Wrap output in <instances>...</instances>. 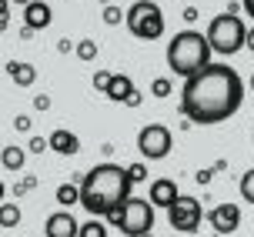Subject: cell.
<instances>
[{"label":"cell","instance_id":"obj_1","mask_svg":"<svg viewBox=\"0 0 254 237\" xmlns=\"http://www.w3.org/2000/svg\"><path fill=\"white\" fill-rule=\"evenodd\" d=\"M241 104L244 80L228 63H207L181 87V114L190 124H221L241 111Z\"/></svg>","mask_w":254,"mask_h":237},{"label":"cell","instance_id":"obj_2","mask_svg":"<svg viewBox=\"0 0 254 237\" xmlns=\"http://www.w3.org/2000/svg\"><path fill=\"white\" fill-rule=\"evenodd\" d=\"M130 190H134V184L127 177V167L97 164L80 180V207L87 214H94V217H111L114 211L124 207Z\"/></svg>","mask_w":254,"mask_h":237},{"label":"cell","instance_id":"obj_3","mask_svg":"<svg viewBox=\"0 0 254 237\" xmlns=\"http://www.w3.org/2000/svg\"><path fill=\"white\" fill-rule=\"evenodd\" d=\"M211 63V44L197 30H181L178 37L167 44V67L174 77H194Z\"/></svg>","mask_w":254,"mask_h":237},{"label":"cell","instance_id":"obj_4","mask_svg":"<svg viewBox=\"0 0 254 237\" xmlns=\"http://www.w3.org/2000/svg\"><path fill=\"white\" fill-rule=\"evenodd\" d=\"M207 44H211V54H221V57H231L244 47L248 40V27H244L241 13H217L211 27H207Z\"/></svg>","mask_w":254,"mask_h":237},{"label":"cell","instance_id":"obj_5","mask_svg":"<svg viewBox=\"0 0 254 237\" xmlns=\"http://www.w3.org/2000/svg\"><path fill=\"white\" fill-rule=\"evenodd\" d=\"M107 221H111V224H114L124 237H144L154 227V204L130 194V197L124 200V207L114 211Z\"/></svg>","mask_w":254,"mask_h":237},{"label":"cell","instance_id":"obj_6","mask_svg":"<svg viewBox=\"0 0 254 237\" xmlns=\"http://www.w3.org/2000/svg\"><path fill=\"white\" fill-rule=\"evenodd\" d=\"M127 30L137 40H157L164 34V10L154 3V0H137L124 10Z\"/></svg>","mask_w":254,"mask_h":237},{"label":"cell","instance_id":"obj_7","mask_svg":"<svg viewBox=\"0 0 254 237\" xmlns=\"http://www.w3.org/2000/svg\"><path fill=\"white\" fill-rule=\"evenodd\" d=\"M171 147H174V137H171V130H167L164 124L140 127L137 150H140V157H144V161H164L167 154H171Z\"/></svg>","mask_w":254,"mask_h":237},{"label":"cell","instance_id":"obj_8","mask_svg":"<svg viewBox=\"0 0 254 237\" xmlns=\"http://www.w3.org/2000/svg\"><path fill=\"white\" fill-rule=\"evenodd\" d=\"M201 217H204V207L197 197H184L181 194L171 207H167V221L171 227L178 231V234H194L197 227H201Z\"/></svg>","mask_w":254,"mask_h":237},{"label":"cell","instance_id":"obj_9","mask_svg":"<svg viewBox=\"0 0 254 237\" xmlns=\"http://www.w3.org/2000/svg\"><path fill=\"white\" fill-rule=\"evenodd\" d=\"M207 221H211V227H214V234L228 237L238 231V224H241V211H238V204H217L214 211L207 214Z\"/></svg>","mask_w":254,"mask_h":237},{"label":"cell","instance_id":"obj_10","mask_svg":"<svg viewBox=\"0 0 254 237\" xmlns=\"http://www.w3.org/2000/svg\"><path fill=\"white\" fill-rule=\"evenodd\" d=\"M77 231H80V224H77L74 214H67V211H57L44 221V234L47 237H77Z\"/></svg>","mask_w":254,"mask_h":237},{"label":"cell","instance_id":"obj_11","mask_svg":"<svg viewBox=\"0 0 254 237\" xmlns=\"http://www.w3.org/2000/svg\"><path fill=\"white\" fill-rule=\"evenodd\" d=\"M51 20H54V10L47 0H34V3L24 7V24L30 30H44V27H51Z\"/></svg>","mask_w":254,"mask_h":237},{"label":"cell","instance_id":"obj_12","mask_svg":"<svg viewBox=\"0 0 254 237\" xmlns=\"http://www.w3.org/2000/svg\"><path fill=\"white\" fill-rule=\"evenodd\" d=\"M178 197H181V190H178V184H174L171 177L154 180V184H151V194H147V200H151L154 207H171Z\"/></svg>","mask_w":254,"mask_h":237},{"label":"cell","instance_id":"obj_13","mask_svg":"<svg viewBox=\"0 0 254 237\" xmlns=\"http://www.w3.org/2000/svg\"><path fill=\"white\" fill-rule=\"evenodd\" d=\"M47 144H51L54 154H61V157H70V154H77L80 150V140H77V134H70V130H54L51 137H47Z\"/></svg>","mask_w":254,"mask_h":237},{"label":"cell","instance_id":"obj_14","mask_svg":"<svg viewBox=\"0 0 254 237\" xmlns=\"http://www.w3.org/2000/svg\"><path fill=\"white\" fill-rule=\"evenodd\" d=\"M7 74L17 87H34L37 84V67L34 63H24V60H10L7 63Z\"/></svg>","mask_w":254,"mask_h":237},{"label":"cell","instance_id":"obj_15","mask_svg":"<svg viewBox=\"0 0 254 237\" xmlns=\"http://www.w3.org/2000/svg\"><path fill=\"white\" fill-rule=\"evenodd\" d=\"M130 90H134V80H130L127 74H114V77H111V84H107V90H104V97L114 100V104H124Z\"/></svg>","mask_w":254,"mask_h":237},{"label":"cell","instance_id":"obj_16","mask_svg":"<svg viewBox=\"0 0 254 237\" xmlns=\"http://www.w3.org/2000/svg\"><path fill=\"white\" fill-rule=\"evenodd\" d=\"M0 164L7 167V171H13V174H20L27 164V150L24 147H3L0 150Z\"/></svg>","mask_w":254,"mask_h":237},{"label":"cell","instance_id":"obj_17","mask_svg":"<svg viewBox=\"0 0 254 237\" xmlns=\"http://www.w3.org/2000/svg\"><path fill=\"white\" fill-rule=\"evenodd\" d=\"M17 224H20V204L3 200L0 204V227H17Z\"/></svg>","mask_w":254,"mask_h":237},{"label":"cell","instance_id":"obj_18","mask_svg":"<svg viewBox=\"0 0 254 237\" xmlns=\"http://www.w3.org/2000/svg\"><path fill=\"white\" fill-rule=\"evenodd\" d=\"M54 197H57L61 207H74V204H80V187H74V184H61Z\"/></svg>","mask_w":254,"mask_h":237},{"label":"cell","instance_id":"obj_19","mask_svg":"<svg viewBox=\"0 0 254 237\" xmlns=\"http://www.w3.org/2000/svg\"><path fill=\"white\" fill-rule=\"evenodd\" d=\"M74 54H77V60H94L97 57V40H77Z\"/></svg>","mask_w":254,"mask_h":237},{"label":"cell","instance_id":"obj_20","mask_svg":"<svg viewBox=\"0 0 254 237\" xmlns=\"http://www.w3.org/2000/svg\"><path fill=\"white\" fill-rule=\"evenodd\" d=\"M171 90H174V80H171V77H154L151 80V94L154 97H171Z\"/></svg>","mask_w":254,"mask_h":237},{"label":"cell","instance_id":"obj_21","mask_svg":"<svg viewBox=\"0 0 254 237\" xmlns=\"http://www.w3.org/2000/svg\"><path fill=\"white\" fill-rule=\"evenodd\" d=\"M34 187H37V177H34V174H24V177H20V180H17V184H13V197L20 200V197H24V194H30V190H34Z\"/></svg>","mask_w":254,"mask_h":237},{"label":"cell","instance_id":"obj_22","mask_svg":"<svg viewBox=\"0 0 254 237\" xmlns=\"http://www.w3.org/2000/svg\"><path fill=\"white\" fill-rule=\"evenodd\" d=\"M77 237H107V227H104L101 221H87V224H80Z\"/></svg>","mask_w":254,"mask_h":237},{"label":"cell","instance_id":"obj_23","mask_svg":"<svg viewBox=\"0 0 254 237\" xmlns=\"http://www.w3.org/2000/svg\"><path fill=\"white\" fill-rule=\"evenodd\" d=\"M101 17H104V24H107V27L124 24V10H121V7H114V3H107V7L101 10Z\"/></svg>","mask_w":254,"mask_h":237},{"label":"cell","instance_id":"obj_24","mask_svg":"<svg viewBox=\"0 0 254 237\" xmlns=\"http://www.w3.org/2000/svg\"><path fill=\"white\" fill-rule=\"evenodd\" d=\"M241 197L248 200V204H254V167L241 174Z\"/></svg>","mask_w":254,"mask_h":237},{"label":"cell","instance_id":"obj_25","mask_svg":"<svg viewBox=\"0 0 254 237\" xmlns=\"http://www.w3.org/2000/svg\"><path fill=\"white\" fill-rule=\"evenodd\" d=\"M127 177H130V184H140V180H147V167H144V161L130 164V167H127Z\"/></svg>","mask_w":254,"mask_h":237},{"label":"cell","instance_id":"obj_26","mask_svg":"<svg viewBox=\"0 0 254 237\" xmlns=\"http://www.w3.org/2000/svg\"><path fill=\"white\" fill-rule=\"evenodd\" d=\"M111 77H114L111 70H97V74H94V90H101V94H104L107 84H111Z\"/></svg>","mask_w":254,"mask_h":237},{"label":"cell","instance_id":"obj_27","mask_svg":"<svg viewBox=\"0 0 254 237\" xmlns=\"http://www.w3.org/2000/svg\"><path fill=\"white\" fill-rule=\"evenodd\" d=\"M47 147H51V144H47V137H30V144H27V150H30V154H44Z\"/></svg>","mask_w":254,"mask_h":237},{"label":"cell","instance_id":"obj_28","mask_svg":"<svg viewBox=\"0 0 254 237\" xmlns=\"http://www.w3.org/2000/svg\"><path fill=\"white\" fill-rule=\"evenodd\" d=\"M13 127H17V130H20V134H27V130H30V127H34V120H30V117H27V114H17V117H13Z\"/></svg>","mask_w":254,"mask_h":237},{"label":"cell","instance_id":"obj_29","mask_svg":"<svg viewBox=\"0 0 254 237\" xmlns=\"http://www.w3.org/2000/svg\"><path fill=\"white\" fill-rule=\"evenodd\" d=\"M34 107H37V111H51V97H47V94H37V97H34Z\"/></svg>","mask_w":254,"mask_h":237},{"label":"cell","instance_id":"obj_30","mask_svg":"<svg viewBox=\"0 0 254 237\" xmlns=\"http://www.w3.org/2000/svg\"><path fill=\"white\" fill-rule=\"evenodd\" d=\"M7 7H10V0H0V30H7Z\"/></svg>","mask_w":254,"mask_h":237},{"label":"cell","instance_id":"obj_31","mask_svg":"<svg viewBox=\"0 0 254 237\" xmlns=\"http://www.w3.org/2000/svg\"><path fill=\"white\" fill-rule=\"evenodd\" d=\"M181 17H184L188 24H194V20L201 17V10H197V7H184V13H181Z\"/></svg>","mask_w":254,"mask_h":237},{"label":"cell","instance_id":"obj_32","mask_svg":"<svg viewBox=\"0 0 254 237\" xmlns=\"http://www.w3.org/2000/svg\"><path fill=\"white\" fill-rule=\"evenodd\" d=\"M140 100H144V94H137V90H130V94H127V107H140Z\"/></svg>","mask_w":254,"mask_h":237},{"label":"cell","instance_id":"obj_33","mask_svg":"<svg viewBox=\"0 0 254 237\" xmlns=\"http://www.w3.org/2000/svg\"><path fill=\"white\" fill-rule=\"evenodd\" d=\"M211 167H204V171H197V174H194V180H197V184H211Z\"/></svg>","mask_w":254,"mask_h":237},{"label":"cell","instance_id":"obj_34","mask_svg":"<svg viewBox=\"0 0 254 237\" xmlns=\"http://www.w3.org/2000/svg\"><path fill=\"white\" fill-rule=\"evenodd\" d=\"M74 47H77V44H74V40H70V37L57 40V50H61V54H70V50H74Z\"/></svg>","mask_w":254,"mask_h":237},{"label":"cell","instance_id":"obj_35","mask_svg":"<svg viewBox=\"0 0 254 237\" xmlns=\"http://www.w3.org/2000/svg\"><path fill=\"white\" fill-rule=\"evenodd\" d=\"M241 7H244V13L254 20V0H241Z\"/></svg>","mask_w":254,"mask_h":237},{"label":"cell","instance_id":"obj_36","mask_svg":"<svg viewBox=\"0 0 254 237\" xmlns=\"http://www.w3.org/2000/svg\"><path fill=\"white\" fill-rule=\"evenodd\" d=\"M244 47H248V50H254V27L248 30V40H244Z\"/></svg>","mask_w":254,"mask_h":237},{"label":"cell","instance_id":"obj_37","mask_svg":"<svg viewBox=\"0 0 254 237\" xmlns=\"http://www.w3.org/2000/svg\"><path fill=\"white\" fill-rule=\"evenodd\" d=\"M3 194H7V184L0 180V204H3Z\"/></svg>","mask_w":254,"mask_h":237},{"label":"cell","instance_id":"obj_38","mask_svg":"<svg viewBox=\"0 0 254 237\" xmlns=\"http://www.w3.org/2000/svg\"><path fill=\"white\" fill-rule=\"evenodd\" d=\"M10 3H20V7H27V3H34V0H10Z\"/></svg>","mask_w":254,"mask_h":237},{"label":"cell","instance_id":"obj_39","mask_svg":"<svg viewBox=\"0 0 254 237\" xmlns=\"http://www.w3.org/2000/svg\"><path fill=\"white\" fill-rule=\"evenodd\" d=\"M251 90H254V74H251Z\"/></svg>","mask_w":254,"mask_h":237},{"label":"cell","instance_id":"obj_40","mask_svg":"<svg viewBox=\"0 0 254 237\" xmlns=\"http://www.w3.org/2000/svg\"><path fill=\"white\" fill-rule=\"evenodd\" d=\"M144 237H154V234H151V231H147V234H144Z\"/></svg>","mask_w":254,"mask_h":237},{"label":"cell","instance_id":"obj_41","mask_svg":"<svg viewBox=\"0 0 254 237\" xmlns=\"http://www.w3.org/2000/svg\"><path fill=\"white\" fill-rule=\"evenodd\" d=\"M174 237H181V234H174Z\"/></svg>","mask_w":254,"mask_h":237}]
</instances>
